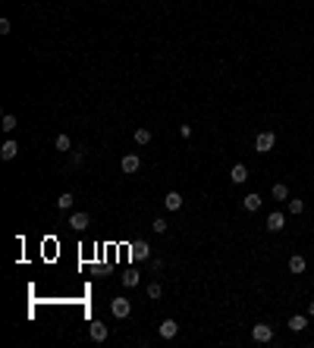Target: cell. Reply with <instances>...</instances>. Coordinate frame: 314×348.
<instances>
[{
    "instance_id": "14",
    "label": "cell",
    "mask_w": 314,
    "mask_h": 348,
    "mask_svg": "<svg viewBox=\"0 0 314 348\" xmlns=\"http://www.w3.org/2000/svg\"><path fill=\"white\" fill-rule=\"evenodd\" d=\"M88 332H91V339H94V342H104V339H107V327H104L101 320H94V323H91V329H88Z\"/></svg>"
},
{
    "instance_id": "6",
    "label": "cell",
    "mask_w": 314,
    "mask_h": 348,
    "mask_svg": "<svg viewBox=\"0 0 314 348\" xmlns=\"http://www.w3.org/2000/svg\"><path fill=\"white\" fill-rule=\"evenodd\" d=\"M245 179H248V166H245V164H236L233 169H229V182H236V185H242Z\"/></svg>"
},
{
    "instance_id": "1",
    "label": "cell",
    "mask_w": 314,
    "mask_h": 348,
    "mask_svg": "<svg viewBox=\"0 0 314 348\" xmlns=\"http://www.w3.org/2000/svg\"><path fill=\"white\" fill-rule=\"evenodd\" d=\"M273 147H276V135H273V132H258L255 151H258V154H270Z\"/></svg>"
},
{
    "instance_id": "3",
    "label": "cell",
    "mask_w": 314,
    "mask_h": 348,
    "mask_svg": "<svg viewBox=\"0 0 314 348\" xmlns=\"http://www.w3.org/2000/svg\"><path fill=\"white\" fill-rule=\"evenodd\" d=\"M110 314L119 317V320H123V317H129V314H132V301H129V298H113V301H110Z\"/></svg>"
},
{
    "instance_id": "22",
    "label": "cell",
    "mask_w": 314,
    "mask_h": 348,
    "mask_svg": "<svg viewBox=\"0 0 314 348\" xmlns=\"http://www.w3.org/2000/svg\"><path fill=\"white\" fill-rule=\"evenodd\" d=\"M160 295H163V286H160V283H151V286H148V298H151V301H157Z\"/></svg>"
},
{
    "instance_id": "2",
    "label": "cell",
    "mask_w": 314,
    "mask_h": 348,
    "mask_svg": "<svg viewBox=\"0 0 314 348\" xmlns=\"http://www.w3.org/2000/svg\"><path fill=\"white\" fill-rule=\"evenodd\" d=\"M251 339H255V342H273V327H267V323H255V327H251Z\"/></svg>"
},
{
    "instance_id": "12",
    "label": "cell",
    "mask_w": 314,
    "mask_h": 348,
    "mask_svg": "<svg viewBox=\"0 0 314 348\" xmlns=\"http://www.w3.org/2000/svg\"><path fill=\"white\" fill-rule=\"evenodd\" d=\"M163 204H167V210H179V207H182V195H179V191H167Z\"/></svg>"
},
{
    "instance_id": "4",
    "label": "cell",
    "mask_w": 314,
    "mask_h": 348,
    "mask_svg": "<svg viewBox=\"0 0 314 348\" xmlns=\"http://www.w3.org/2000/svg\"><path fill=\"white\" fill-rule=\"evenodd\" d=\"M138 166H141V160H138V154H126L123 160H119V169H123V173H138Z\"/></svg>"
},
{
    "instance_id": "10",
    "label": "cell",
    "mask_w": 314,
    "mask_h": 348,
    "mask_svg": "<svg viewBox=\"0 0 314 348\" xmlns=\"http://www.w3.org/2000/svg\"><path fill=\"white\" fill-rule=\"evenodd\" d=\"M88 223H91V217H88V213H72V217H69V226L79 229V232H82V229H88Z\"/></svg>"
},
{
    "instance_id": "20",
    "label": "cell",
    "mask_w": 314,
    "mask_h": 348,
    "mask_svg": "<svg viewBox=\"0 0 314 348\" xmlns=\"http://www.w3.org/2000/svg\"><path fill=\"white\" fill-rule=\"evenodd\" d=\"M54 147H57V151H69V147H72V142H69V135H57V142H54Z\"/></svg>"
},
{
    "instance_id": "26",
    "label": "cell",
    "mask_w": 314,
    "mask_h": 348,
    "mask_svg": "<svg viewBox=\"0 0 314 348\" xmlns=\"http://www.w3.org/2000/svg\"><path fill=\"white\" fill-rule=\"evenodd\" d=\"M179 135H182V138H192V125L182 123V125H179Z\"/></svg>"
},
{
    "instance_id": "24",
    "label": "cell",
    "mask_w": 314,
    "mask_h": 348,
    "mask_svg": "<svg viewBox=\"0 0 314 348\" xmlns=\"http://www.w3.org/2000/svg\"><path fill=\"white\" fill-rule=\"evenodd\" d=\"M135 142L148 144V142H151V129H135Z\"/></svg>"
},
{
    "instance_id": "8",
    "label": "cell",
    "mask_w": 314,
    "mask_h": 348,
    "mask_svg": "<svg viewBox=\"0 0 314 348\" xmlns=\"http://www.w3.org/2000/svg\"><path fill=\"white\" fill-rule=\"evenodd\" d=\"M16 154H19V144L13 142V138H6V142H3V147H0V157H3V160H13Z\"/></svg>"
},
{
    "instance_id": "18",
    "label": "cell",
    "mask_w": 314,
    "mask_h": 348,
    "mask_svg": "<svg viewBox=\"0 0 314 348\" xmlns=\"http://www.w3.org/2000/svg\"><path fill=\"white\" fill-rule=\"evenodd\" d=\"M123 286H126V288H135V286H138V273H135V270H126V273H123Z\"/></svg>"
},
{
    "instance_id": "16",
    "label": "cell",
    "mask_w": 314,
    "mask_h": 348,
    "mask_svg": "<svg viewBox=\"0 0 314 348\" xmlns=\"http://www.w3.org/2000/svg\"><path fill=\"white\" fill-rule=\"evenodd\" d=\"M305 327H308V320H305V317H302V314H295V317H289V329H292V332H302Z\"/></svg>"
},
{
    "instance_id": "11",
    "label": "cell",
    "mask_w": 314,
    "mask_h": 348,
    "mask_svg": "<svg viewBox=\"0 0 314 348\" xmlns=\"http://www.w3.org/2000/svg\"><path fill=\"white\" fill-rule=\"evenodd\" d=\"M305 266H308V261H305L302 254H292V257H289V273H295V276H298V273H305Z\"/></svg>"
},
{
    "instance_id": "28",
    "label": "cell",
    "mask_w": 314,
    "mask_h": 348,
    "mask_svg": "<svg viewBox=\"0 0 314 348\" xmlns=\"http://www.w3.org/2000/svg\"><path fill=\"white\" fill-rule=\"evenodd\" d=\"M308 314H311V317H314V301H311V305H308Z\"/></svg>"
},
{
    "instance_id": "15",
    "label": "cell",
    "mask_w": 314,
    "mask_h": 348,
    "mask_svg": "<svg viewBox=\"0 0 314 348\" xmlns=\"http://www.w3.org/2000/svg\"><path fill=\"white\" fill-rule=\"evenodd\" d=\"M270 195H273V201H289V185L286 182H276Z\"/></svg>"
},
{
    "instance_id": "21",
    "label": "cell",
    "mask_w": 314,
    "mask_h": 348,
    "mask_svg": "<svg viewBox=\"0 0 314 348\" xmlns=\"http://www.w3.org/2000/svg\"><path fill=\"white\" fill-rule=\"evenodd\" d=\"M151 229H154L157 235H163V232H167V229H170V223H167V220H163V217H157L154 223H151Z\"/></svg>"
},
{
    "instance_id": "25",
    "label": "cell",
    "mask_w": 314,
    "mask_h": 348,
    "mask_svg": "<svg viewBox=\"0 0 314 348\" xmlns=\"http://www.w3.org/2000/svg\"><path fill=\"white\" fill-rule=\"evenodd\" d=\"M10 28H13L10 19H0V35H10Z\"/></svg>"
},
{
    "instance_id": "13",
    "label": "cell",
    "mask_w": 314,
    "mask_h": 348,
    "mask_svg": "<svg viewBox=\"0 0 314 348\" xmlns=\"http://www.w3.org/2000/svg\"><path fill=\"white\" fill-rule=\"evenodd\" d=\"M283 226H286V217H283V213H270V217H267V229H270V232H280Z\"/></svg>"
},
{
    "instance_id": "27",
    "label": "cell",
    "mask_w": 314,
    "mask_h": 348,
    "mask_svg": "<svg viewBox=\"0 0 314 348\" xmlns=\"http://www.w3.org/2000/svg\"><path fill=\"white\" fill-rule=\"evenodd\" d=\"M151 270H154V273H160V270H163V261H160V257H157V261H151Z\"/></svg>"
},
{
    "instance_id": "7",
    "label": "cell",
    "mask_w": 314,
    "mask_h": 348,
    "mask_svg": "<svg viewBox=\"0 0 314 348\" xmlns=\"http://www.w3.org/2000/svg\"><path fill=\"white\" fill-rule=\"evenodd\" d=\"M261 204H264V198H261L258 191H251V195H245V201H242V207H245V210H248V213H255Z\"/></svg>"
},
{
    "instance_id": "9",
    "label": "cell",
    "mask_w": 314,
    "mask_h": 348,
    "mask_svg": "<svg viewBox=\"0 0 314 348\" xmlns=\"http://www.w3.org/2000/svg\"><path fill=\"white\" fill-rule=\"evenodd\" d=\"M132 257H135V261H148V257H151L148 242H135V245H132Z\"/></svg>"
},
{
    "instance_id": "19",
    "label": "cell",
    "mask_w": 314,
    "mask_h": 348,
    "mask_svg": "<svg viewBox=\"0 0 314 348\" xmlns=\"http://www.w3.org/2000/svg\"><path fill=\"white\" fill-rule=\"evenodd\" d=\"M69 207H72V195H69V191H63V195L57 198V210H69Z\"/></svg>"
},
{
    "instance_id": "17",
    "label": "cell",
    "mask_w": 314,
    "mask_h": 348,
    "mask_svg": "<svg viewBox=\"0 0 314 348\" xmlns=\"http://www.w3.org/2000/svg\"><path fill=\"white\" fill-rule=\"evenodd\" d=\"M286 210L292 213V217H298V213L305 210V201H298V198H289V201H286Z\"/></svg>"
},
{
    "instance_id": "23",
    "label": "cell",
    "mask_w": 314,
    "mask_h": 348,
    "mask_svg": "<svg viewBox=\"0 0 314 348\" xmlns=\"http://www.w3.org/2000/svg\"><path fill=\"white\" fill-rule=\"evenodd\" d=\"M3 132H16V116L3 113Z\"/></svg>"
},
{
    "instance_id": "5",
    "label": "cell",
    "mask_w": 314,
    "mask_h": 348,
    "mask_svg": "<svg viewBox=\"0 0 314 348\" xmlns=\"http://www.w3.org/2000/svg\"><path fill=\"white\" fill-rule=\"evenodd\" d=\"M157 332H160V339H176L179 323H176V320H163L160 327H157Z\"/></svg>"
}]
</instances>
